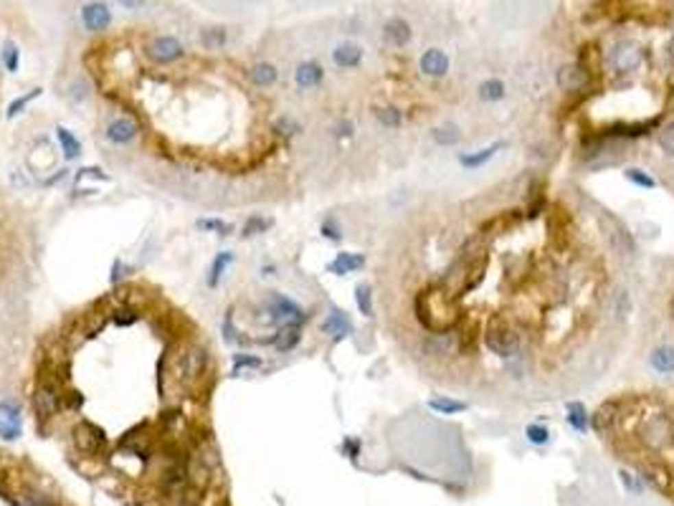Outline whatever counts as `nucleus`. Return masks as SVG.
I'll return each mask as SVG.
<instances>
[{"instance_id": "1", "label": "nucleus", "mask_w": 674, "mask_h": 506, "mask_svg": "<svg viewBox=\"0 0 674 506\" xmlns=\"http://www.w3.org/2000/svg\"><path fill=\"white\" fill-rule=\"evenodd\" d=\"M487 266H490V253L482 246V241H466V246L459 251L457 261L449 266V271L444 274V279L439 281L446 296L454 301H459L466 291L477 289L482 283L484 274H487Z\"/></svg>"}, {"instance_id": "2", "label": "nucleus", "mask_w": 674, "mask_h": 506, "mask_svg": "<svg viewBox=\"0 0 674 506\" xmlns=\"http://www.w3.org/2000/svg\"><path fill=\"white\" fill-rule=\"evenodd\" d=\"M413 312H416V319L421 322V327L429 329L431 334L451 332V327L459 322L457 301L449 299L446 291L439 283L418 291L416 299H413Z\"/></svg>"}, {"instance_id": "3", "label": "nucleus", "mask_w": 674, "mask_h": 506, "mask_svg": "<svg viewBox=\"0 0 674 506\" xmlns=\"http://www.w3.org/2000/svg\"><path fill=\"white\" fill-rule=\"evenodd\" d=\"M487 347L500 357H512L520 349V334L505 314H492L484 329Z\"/></svg>"}, {"instance_id": "4", "label": "nucleus", "mask_w": 674, "mask_h": 506, "mask_svg": "<svg viewBox=\"0 0 674 506\" xmlns=\"http://www.w3.org/2000/svg\"><path fill=\"white\" fill-rule=\"evenodd\" d=\"M639 438L649 446L651 451H662L674 440V423L666 415H651L647 423L641 425Z\"/></svg>"}, {"instance_id": "5", "label": "nucleus", "mask_w": 674, "mask_h": 506, "mask_svg": "<svg viewBox=\"0 0 674 506\" xmlns=\"http://www.w3.org/2000/svg\"><path fill=\"white\" fill-rule=\"evenodd\" d=\"M550 238H553V246L558 251H568L570 243H573V223H570V216L563 205H553L550 210Z\"/></svg>"}, {"instance_id": "6", "label": "nucleus", "mask_w": 674, "mask_h": 506, "mask_svg": "<svg viewBox=\"0 0 674 506\" xmlns=\"http://www.w3.org/2000/svg\"><path fill=\"white\" fill-rule=\"evenodd\" d=\"M608 61H611V66H614V71H616V74H629V71H634V68L641 64V51H639V46H636V43L621 41V43H616V46H614V51H611Z\"/></svg>"}, {"instance_id": "7", "label": "nucleus", "mask_w": 674, "mask_h": 506, "mask_svg": "<svg viewBox=\"0 0 674 506\" xmlns=\"http://www.w3.org/2000/svg\"><path fill=\"white\" fill-rule=\"evenodd\" d=\"M601 225H603V231H606L608 243H611V246H614V249H616L621 256H629V253H634V238H631V233L626 231V228L618 223L616 218L603 216V218H601Z\"/></svg>"}, {"instance_id": "8", "label": "nucleus", "mask_w": 674, "mask_h": 506, "mask_svg": "<svg viewBox=\"0 0 674 506\" xmlns=\"http://www.w3.org/2000/svg\"><path fill=\"white\" fill-rule=\"evenodd\" d=\"M21 435V407L10 400L0 403V438L16 440Z\"/></svg>"}, {"instance_id": "9", "label": "nucleus", "mask_w": 674, "mask_h": 506, "mask_svg": "<svg viewBox=\"0 0 674 506\" xmlns=\"http://www.w3.org/2000/svg\"><path fill=\"white\" fill-rule=\"evenodd\" d=\"M147 56H150L152 61H158V64H170V61L183 56V46H180V41L170 38V36H160V38H155V41L150 43Z\"/></svg>"}, {"instance_id": "10", "label": "nucleus", "mask_w": 674, "mask_h": 506, "mask_svg": "<svg viewBox=\"0 0 674 506\" xmlns=\"http://www.w3.org/2000/svg\"><path fill=\"white\" fill-rule=\"evenodd\" d=\"M269 314H272V319H287L289 324H300V322H304V316H302V309L294 304V301H289L287 296H282V294H274L272 299H269Z\"/></svg>"}, {"instance_id": "11", "label": "nucleus", "mask_w": 674, "mask_h": 506, "mask_svg": "<svg viewBox=\"0 0 674 506\" xmlns=\"http://www.w3.org/2000/svg\"><path fill=\"white\" fill-rule=\"evenodd\" d=\"M459 349V334L444 332V334H429L424 340V352L433 357H449L451 352Z\"/></svg>"}, {"instance_id": "12", "label": "nucleus", "mask_w": 674, "mask_h": 506, "mask_svg": "<svg viewBox=\"0 0 674 506\" xmlns=\"http://www.w3.org/2000/svg\"><path fill=\"white\" fill-rule=\"evenodd\" d=\"M82 21L89 31H104L112 23V13H109V8L104 3H89L82 10Z\"/></svg>"}, {"instance_id": "13", "label": "nucleus", "mask_w": 674, "mask_h": 506, "mask_svg": "<svg viewBox=\"0 0 674 506\" xmlns=\"http://www.w3.org/2000/svg\"><path fill=\"white\" fill-rule=\"evenodd\" d=\"M421 71L426 76H433V79L446 76V71H449V58H446V53L439 49H429L421 56Z\"/></svg>"}, {"instance_id": "14", "label": "nucleus", "mask_w": 674, "mask_h": 506, "mask_svg": "<svg viewBox=\"0 0 674 506\" xmlns=\"http://www.w3.org/2000/svg\"><path fill=\"white\" fill-rule=\"evenodd\" d=\"M74 435H76V446L82 451H86V453H94L104 443V433L92 423H79Z\"/></svg>"}, {"instance_id": "15", "label": "nucleus", "mask_w": 674, "mask_h": 506, "mask_svg": "<svg viewBox=\"0 0 674 506\" xmlns=\"http://www.w3.org/2000/svg\"><path fill=\"white\" fill-rule=\"evenodd\" d=\"M641 476L647 479V481L654 486V489H659V491H672V483H674V476H672V471L666 468V466H662V464H647V466H641Z\"/></svg>"}, {"instance_id": "16", "label": "nucleus", "mask_w": 674, "mask_h": 506, "mask_svg": "<svg viewBox=\"0 0 674 506\" xmlns=\"http://www.w3.org/2000/svg\"><path fill=\"white\" fill-rule=\"evenodd\" d=\"M588 71H583L581 66H563L558 71V84L560 89H566V92H581L586 89V84H588Z\"/></svg>"}, {"instance_id": "17", "label": "nucleus", "mask_w": 674, "mask_h": 506, "mask_svg": "<svg viewBox=\"0 0 674 506\" xmlns=\"http://www.w3.org/2000/svg\"><path fill=\"white\" fill-rule=\"evenodd\" d=\"M134 134H137V125L127 116H119L107 127V140L112 144H127V142L134 140Z\"/></svg>"}, {"instance_id": "18", "label": "nucleus", "mask_w": 674, "mask_h": 506, "mask_svg": "<svg viewBox=\"0 0 674 506\" xmlns=\"http://www.w3.org/2000/svg\"><path fill=\"white\" fill-rule=\"evenodd\" d=\"M36 410H38L43 418H51V415L58 410V390L51 385V382H43L41 388L36 390Z\"/></svg>"}, {"instance_id": "19", "label": "nucleus", "mask_w": 674, "mask_h": 506, "mask_svg": "<svg viewBox=\"0 0 674 506\" xmlns=\"http://www.w3.org/2000/svg\"><path fill=\"white\" fill-rule=\"evenodd\" d=\"M322 332L335 337V340H342V337H348V334L352 332V324H350L345 312H337V309H335L333 314L322 322Z\"/></svg>"}, {"instance_id": "20", "label": "nucleus", "mask_w": 674, "mask_h": 506, "mask_svg": "<svg viewBox=\"0 0 674 506\" xmlns=\"http://www.w3.org/2000/svg\"><path fill=\"white\" fill-rule=\"evenodd\" d=\"M383 36L391 46H406V43L411 41V25H408L403 18H393V21L385 23Z\"/></svg>"}, {"instance_id": "21", "label": "nucleus", "mask_w": 674, "mask_h": 506, "mask_svg": "<svg viewBox=\"0 0 674 506\" xmlns=\"http://www.w3.org/2000/svg\"><path fill=\"white\" fill-rule=\"evenodd\" d=\"M363 266H365V258L360 256V253H337V258L327 268L337 276H345V274H352V271H360Z\"/></svg>"}, {"instance_id": "22", "label": "nucleus", "mask_w": 674, "mask_h": 506, "mask_svg": "<svg viewBox=\"0 0 674 506\" xmlns=\"http://www.w3.org/2000/svg\"><path fill=\"white\" fill-rule=\"evenodd\" d=\"M333 58L340 68H355L363 61V49L355 46V43H342V46L335 49Z\"/></svg>"}, {"instance_id": "23", "label": "nucleus", "mask_w": 674, "mask_h": 506, "mask_svg": "<svg viewBox=\"0 0 674 506\" xmlns=\"http://www.w3.org/2000/svg\"><path fill=\"white\" fill-rule=\"evenodd\" d=\"M657 122H659V116L647 119V122H641V125H614V127H608L603 134H606V137H641V134H647L649 129H654Z\"/></svg>"}, {"instance_id": "24", "label": "nucleus", "mask_w": 674, "mask_h": 506, "mask_svg": "<svg viewBox=\"0 0 674 506\" xmlns=\"http://www.w3.org/2000/svg\"><path fill=\"white\" fill-rule=\"evenodd\" d=\"M322 76H325L322 66L315 64V61H307V64H302V66L297 68L294 79H297V84H300L302 89H312V86H317V84L322 81Z\"/></svg>"}, {"instance_id": "25", "label": "nucleus", "mask_w": 674, "mask_h": 506, "mask_svg": "<svg viewBox=\"0 0 674 506\" xmlns=\"http://www.w3.org/2000/svg\"><path fill=\"white\" fill-rule=\"evenodd\" d=\"M269 342H272L279 352H289V349L297 347V342H300V324H287V327L279 329V334L272 337Z\"/></svg>"}, {"instance_id": "26", "label": "nucleus", "mask_w": 674, "mask_h": 506, "mask_svg": "<svg viewBox=\"0 0 674 506\" xmlns=\"http://www.w3.org/2000/svg\"><path fill=\"white\" fill-rule=\"evenodd\" d=\"M203 367H206V352L198 347H191L188 352L183 355V372L185 377H198L203 372Z\"/></svg>"}, {"instance_id": "27", "label": "nucleus", "mask_w": 674, "mask_h": 506, "mask_svg": "<svg viewBox=\"0 0 674 506\" xmlns=\"http://www.w3.org/2000/svg\"><path fill=\"white\" fill-rule=\"evenodd\" d=\"M651 367L662 375L674 372V347H657L649 357Z\"/></svg>"}, {"instance_id": "28", "label": "nucleus", "mask_w": 674, "mask_h": 506, "mask_svg": "<svg viewBox=\"0 0 674 506\" xmlns=\"http://www.w3.org/2000/svg\"><path fill=\"white\" fill-rule=\"evenodd\" d=\"M520 223V210H512V213H502V216L492 218L482 225V233H500V231H509Z\"/></svg>"}, {"instance_id": "29", "label": "nucleus", "mask_w": 674, "mask_h": 506, "mask_svg": "<svg viewBox=\"0 0 674 506\" xmlns=\"http://www.w3.org/2000/svg\"><path fill=\"white\" fill-rule=\"evenodd\" d=\"M56 137H58V144H61V150H64V157H67V160H74L76 155L82 152V144H79V140H76L74 134L69 132L67 127H58Z\"/></svg>"}, {"instance_id": "30", "label": "nucleus", "mask_w": 674, "mask_h": 506, "mask_svg": "<svg viewBox=\"0 0 674 506\" xmlns=\"http://www.w3.org/2000/svg\"><path fill=\"white\" fill-rule=\"evenodd\" d=\"M276 66L272 64H256V66L251 68V81L256 84V86H272L276 81Z\"/></svg>"}, {"instance_id": "31", "label": "nucleus", "mask_w": 674, "mask_h": 506, "mask_svg": "<svg viewBox=\"0 0 674 506\" xmlns=\"http://www.w3.org/2000/svg\"><path fill=\"white\" fill-rule=\"evenodd\" d=\"M502 147H505V142H497V144H492V147H484V150H479L477 155H461V165H464V167H479V165H484V162L494 157V152L502 150Z\"/></svg>"}, {"instance_id": "32", "label": "nucleus", "mask_w": 674, "mask_h": 506, "mask_svg": "<svg viewBox=\"0 0 674 506\" xmlns=\"http://www.w3.org/2000/svg\"><path fill=\"white\" fill-rule=\"evenodd\" d=\"M505 97V84L500 79H487L479 84V99L482 101H497Z\"/></svg>"}, {"instance_id": "33", "label": "nucleus", "mask_w": 674, "mask_h": 506, "mask_svg": "<svg viewBox=\"0 0 674 506\" xmlns=\"http://www.w3.org/2000/svg\"><path fill=\"white\" fill-rule=\"evenodd\" d=\"M231 261H233V253H231V251H224V253H218L216 261H213V266H210L208 286H218V281H221V276L226 274V268H228V264H231Z\"/></svg>"}, {"instance_id": "34", "label": "nucleus", "mask_w": 674, "mask_h": 506, "mask_svg": "<svg viewBox=\"0 0 674 506\" xmlns=\"http://www.w3.org/2000/svg\"><path fill=\"white\" fill-rule=\"evenodd\" d=\"M568 423L581 433L588 428V413H586V407L581 403H568Z\"/></svg>"}, {"instance_id": "35", "label": "nucleus", "mask_w": 674, "mask_h": 506, "mask_svg": "<svg viewBox=\"0 0 674 506\" xmlns=\"http://www.w3.org/2000/svg\"><path fill=\"white\" fill-rule=\"evenodd\" d=\"M433 142L436 144H444V147H451V144H457L459 142V129L454 125H444V127H436L431 132Z\"/></svg>"}, {"instance_id": "36", "label": "nucleus", "mask_w": 674, "mask_h": 506, "mask_svg": "<svg viewBox=\"0 0 674 506\" xmlns=\"http://www.w3.org/2000/svg\"><path fill=\"white\" fill-rule=\"evenodd\" d=\"M431 410H439L444 415H454V413H464L466 410V403H459V400H446V398H436L429 403Z\"/></svg>"}, {"instance_id": "37", "label": "nucleus", "mask_w": 674, "mask_h": 506, "mask_svg": "<svg viewBox=\"0 0 674 506\" xmlns=\"http://www.w3.org/2000/svg\"><path fill=\"white\" fill-rule=\"evenodd\" d=\"M200 43H203L206 49H221L226 43V31L224 28H206V31L200 34Z\"/></svg>"}, {"instance_id": "38", "label": "nucleus", "mask_w": 674, "mask_h": 506, "mask_svg": "<svg viewBox=\"0 0 674 506\" xmlns=\"http://www.w3.org/2000/svg\"><path fill=\"white\" fill-rule=\"evenodd\" d=\"M373 291H370V286L368 283H360L358 289H355V299H358V307H360V312L365 316H370L373 314V296H370Z\"/></svg>"}, {"instance_id": "39", "label": "nucleus", "mask_w": 674, "mask_h": 506, "mask_svg": "<svg viewBox=\"0 0 674 506\" xmlns=\"http://www.w3.org/2000/svg\"><path fill=\"white\" fill-rule=\"evenodd\" d=\"M3 64H5L8 71H18L21 53H18V46L13 41H5V46H3Z\"/></svg>"}, {"instance_id": "40", "label": "nucleus", "mask_w": 674, "mask_h": 506, "mask_svg": "<svg viewBox=\"0 0 674 506\" xmlns=\"http://www.w3.org/2000/svg\"><path fill=\"white\" fill-rule=\"evenodd\" d=\"M375 116H378V122L383 127H400V112L393 107H383V109H375Z\"/></svg>"}, {"instance_id": "41", "label": "nucleus", "mask_w": 674, "mask_h": 506, "mask_svg": "<svg viewBox=\"0 0 674 506\" xmlns=\"http://www.w3.org/2000/svg\"><path fill=\"white\" fill-rule=\"evenodd\" d=\"M267 228H272V220H269V218L254 216V218H249V220H246V225H243V236L249 238V236H256V233L267 231Z\"/></svg>"}, {"instance_id": "42", "label": "nucleus", "mask_w": 674, "mask_h": 506, "mask_svg": "<svg viewBox=\"0 0 674 506\" xmlns=\"http://www.w3.org/2000/svg\"><path fill=\"white\" fill-rule=\"evenodd\" d=\"M198 228L200 231H216V233H221V236H228V233H231V223L216 220V218H203V220H198Z\"/></svg>"}, {"instance_id": "43", "label": "nucleus", "mask_w": 674, "mask_h": 506, "mask_svg": "<svg viewBox=\"0 0 674 506\" xmlns=\"http://www.w3.org/2000/svg\"><path fill=\"white\" fill-rule=\"evenodd\" d=\"M657 142H659V147H662L666 155H674V122H669V125L659 132Z\"/></svg>"}, {"instance_id": "44", "label": "nucleus", "mask_w": 674, "mask_h": 506, "mask_svg": "<svg viewBox=\"0 0 674 506\" xmlns=\"http://www.w3.org/2000/svg\"><path fill=\"white\" fill-rule=\"evenodd\" d=\"M36 97H41V89H31V92L25 94V97H21V99H16V101H10V107H8V119H13V116H16L18 112H23V109L28 107V101L36 99Z\"/></svg>"}, {"instance_id": "45", "label": "nucleus", "mask_w": 674, "mask_h": 506, "mask_svg": "<svg viewBox=\"0 0 674 506\" xmlns=\"http://www.w3.org/2000/svg\"><path fill=\"white\" fill-rule=\"evenodd\" d=\"M527 440L530 443H538V446H542V443H548V438H550V433H548V428H542V425H527Z\"/></svg>"}, {"instance_id": "46", "label": "nucleus", "mask_w": 674, "mask_h": 506, "mask_svg": "<svg viewBox=\"0 0 674 506\" xmlns=\"http://www.w3.org/2000/svg\"><path fill=\"white\" fill-rule=\"evenodd\" d=\"M626 180L629 183H634V185H641V188H654V177H649V175H644L641 170H626Z\"/></svg>"}, {"instance_id": "47", "label": "nucleus", "mask_w": 674, "mask_h": 506, "mask_svg": "<svg viewBox=\"0 0 674 506\" xmlns=\"http://www.w3.org/2000/svg\"><path fill=\"white\" fill-rule=\"evenodd\" d=\"M243 367H261V359L251 355H233V375L243 370Z\"/></svg>"}, {"instance_id": "48", "label": "nucleus", "mask_w": 674, "mask_h": 506, "mask_svg": "<svg viewBox=\"0 0 674 506\" xmlns=\"http://www.w3.org/2000/svg\"><path fill=\"white\" fill-rule=\"evenodd\" d=\"M115 322L119 324V327H130V324L137 322V314H134V312H117Z\"/></svg>"}, {"instance_id": "49", "label": "nucleus", "mask_w": 674, "mask_h": 506, "mask_svg": "<svg viewBox=\"0 0 674 506\" xmlns=\"http://www.w3.org/2000/svg\"><path fill=\"white\" fill-rule=\"evenodd\" d=\"M322 236L330 238V241H340V231L335 228V223H325L322 225Z\"/></svg>"}, {"instance_id": "50", "label": "nucleus", "mask_w": 674, "mask_h": 506, "mask_svg": "<svg viewBox=\"0 0 674 506\" xmlns=\"http://www.w3.org/2000/svg\"><path fill=\"white\" fill-rule=\"evenodd\" d=\"M233 316H231V312L226 314V324H224V332H226V342H233L236 340V329H233V322H231Z\"/></svg>"}, {"instance_id": "51", "label": "nucleus", "mask_w": 674, "mask_h": 506, "mask_svg": "<svg viewBox=\"0 0 674 506\" xmlns=\"http://www.w3.org/2000/svg\"><path fill=\"white\" fill-rule=\"evenodd\" d=\"M342 448H345V451H348V453H350V458H355V456H358V448H360V443H358V440H355V438H352V440H345V443H342Z\"/></svg>"}, {"instance_id": "52", "label": "nucleus", "mask_w": 674, "mask_h": 506, "mask_svg": "<svg viewBox=\"0 0 674 506\" xmlns=\"http://www.w3.org/2000/svg\"><path fill=\"white\" fill-rule=\"evenodd\" d=\"M352 134V125L350 122H340L337 125V137H350Z\"/></svg>"}, {"instance_id": "53", "label": "nucleus", "mask_w": 674, "mask_h": 506, "mask_svg": "<svg viewBox=\"0 0 674 506\" xmlns=\"http://www.w3.org/2000/svg\"><path fill=\"white\" fill-rule=\"evenodd\" d=\"M125 271H127V268H125V264H119V261H117V264H115V274H112V281H119V279H122V276H125Z\"/></svg>"}]
</instances>
